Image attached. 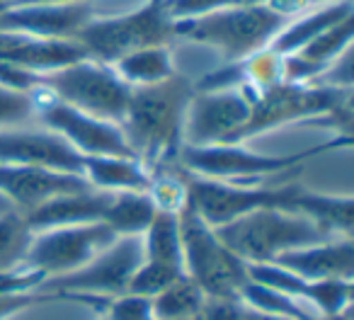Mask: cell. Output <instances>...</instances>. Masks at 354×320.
Listing matches in <instances>:
<instances>
[{"instance_id":"cell-1","label":"cell","mask_w":354,"mask_h":320,"mask_svg":"<svg viewBox=\"0 0 354 320\" xmlns=\"http://www.w3.org/2000/svg\"><path fill=\"white\" fill-rule=\"evenodd\" d=\"M192 95L194 83L180 73L162 83L131 88L127 112L119 126L143 165L177 160L183 148L185 114Z\"/></svg>"},{"instance_id":"cell-2","label":"cell","mask_w":354,"mask_h":320,"mask_svg":"<svg viewBox=\"0 0 354 320\" xmlns=\"http://www.w3.org/2000/svg\"><path fill=\"white\" fill-rule=\"evenodd\" d=\"M304 119H335L349 133L352 126V88L315 83H279L252 95L250 122L241 131L236 143L265 133L284 124L304 122Z\"/></svg>"},{"instance_id":"cell-3","label":"cell","mask_w":354,"mask_h":320,"mask_svg":"<svg viewBox=\"0 0 354 320\" xmlns=\"http://www.w3.org/2000/svg\"><path fill=\"white\" fill-rule=\"evenodd\" d=\"M289 17L262 6H241L212 10L204 15L172 20L175 37L192 39L218 49L228 61H245L252 54L267 49L270 41L286 27Z\"/></svg>"},{"instance_id":"cell-4","label":"cell","mask_w":354,"mask_h":320,"mask_svg":"<svg viewBox=\"0 0 354 320\" xmlns=\"http://www.w3.org/2000/svg\"><path fill=\"white\" fill-rule=\"evenodd\" d=\"M214 233L245 265L272 262L286 250L315 245L333 238L313 218L284 209H257L236 221L216 226Z\"/></svg>"},{"instance_id":"cell-5","label":"cell","mask_w":354,"mask_h":320,"mask_svg":"<svg viewBox=\"0 0 354 320\" xmlns=\"http://www.w3.org/2000/svg\"><path fill=\"white\" fill-rule=\"evenodd\" d=\"M349 146V141H333L328 146L310 148V151L291 153V156H262V153L248 151L241 143H214V146H183L180 148V168L197 178L218 180L228 185H252V182H272L277 178L296 175L308 158L328 148Z\"/></svg>"},{"instance_id":"cell-6","label":"cell","mask_w":354,"mask_h":320,"mask_svg":"<svg viewBox=\"0 0 354 320\" xmlns=\"http://www.w3.org/2000/svg\"><path fill=\"white\" fill-rule=\"evenodd\" d=\"M185 192H187V207L207 226L216 228L257 209H284V211L299 214L304 185L299 182V173L262 182L260 187L257 185H228L185 173Z\"/></svg>"},{"instance_id":"cell-7","label":"cell","mask_w":354,"mask_h":320,"mask_svg":"<svg viewBox=\"0 0 354 320\" xmlns=\"http://www.w3.org/2000/svg\"><path fill=\"white\" fill-rule=\"evenodd\" d=\"M177 214L185 274L207 299H241V289L248 281V265L218 241L214 228L207 226L187 204Z\"/></svg>"},{"instance_id":"cell-8","label":"cell","mask_w":354,"mask_h":320,"mask_svg":"<svg viewBox=\"0 0 354 320\" xmlns=\"http://www.w3.org/2000/svg\"><path fill=\"white\" fill-rule=\"evenodd\" d=\"M175 37L167 0H148L146 6L122 17L93 20L73 37L90 59L117 64L122 56L148 46H160Z\"/></svg>"},{"instance_id":"cell-9","label":"cell","mask_w":354,"mask_h":320,"mask_svg":"<svg viewBox=\"0 0 354 320\" xmlns=\"http://www.w3.org/2000/svg\"><path fill=\"white\" fill-rule=\"evenodd\" d=\"M37 88L49 90L61 102L112 124L124 119L131 95V85L124 83L112 66L95 59H83L51 73H39Z\"/></svg>"},{"instance_id":"cell-10","label":"cell","mask_w":354,"mask_h":320,"mask_svg":"<svg viewBox=\"0 0 354 320\" xmlns=\"http://www.w3.org/2000/svg\"><path fill=\"white\" fill-rule=\"evenodd\" d=\"M143 262V236H122L93 257L80 270L61 276L41 279L35 286L39 294H51L56 299L68 296H100L114 299L127 294L133 272Z\"/></svg>"},{"instance_id":"cell-11","label":"cell","mask_w":354,"mask_h":320,"mask_svg":"<svg viewBox=\"0 0 354 320\" xmlns=\"http://www.w3.org/2000/svg\"><path fill=\"white\" fill-rule=\"evenodd\" d=\"M117 241L114 231L104 221L61 226L35 233L20 272L37 274L41 279L61 276L88 265L97 252Z\"/></svg>"},{"instance_id":"cell-12","label":"cell","mask_w":354,"mask_h":320,"mask_svg":"<svg viewBox=\"0 0 354 320\" xmlns=\"http://www.w3.org/2000/svg\"><path fill=\"white\" fill-rule=\"evenodd\" d=\"M35 97L37 114L44 119L46 129L59 133L64 141H68L80 156H109V158H133L136 153L124 138L119 124L104 122V119L90 117L71 104L61 102L59 97L44 88L30 90Z\"/></svg>"},{"instance_id":"cell-13","label":"cell","mask_w":354,"mask_h":320,"mask_svg":"<svg viewBox=\"0 0 354 320\" xmlns=\"http://www.w3.org/2000/svg\"><path fill=\"white\" fill-rule=\"evenodd\" d=\"M255 90L241 85L228 90H194L185 114L183 146H214L236 143L252 114Z\"/></svg>"},{"instance_id":"cell-14","label":"cell","mask_w":354,"mask_h":320,"mask_svg":"<svg viewBox=\"0 0 354 320\" xmlns=\"http://www.w3.org/2000/svg\"><path fill=\"white\" fill-rule=\"evenodd\" d=\"M93 20L95 10L85 0L51 6H10L0 10V32H20L41 39H73Z\"/></svg>"},{"instance_id":"cell-15","label":"cell","mask_w":354,"mask_h":320,"mask_svg":"<svg viewBox=\"0 0 354 320\" xmlns=\"http://www.w3.org/2000/svg\"><path fill=\"white\" fill-rule=\"evenodd\" d=\"M0 165H27V168L83 175V156L49 129L0 131Z\"/></svg>"},{"instance_id":"cell-16","label":"cell","mask_w":354,"mask_h":320,"mask_svg":"<svg viewBox=\"0 0 354 320\" xmlns=\"http://www.w3.org/2000/svg\"><path fill=\"white\" fill-rule=\"evenodd\" d=\"M90 182L83 175L56 173L27 165H0V199L20 214H30L59 194L88 189Z\"/></svg>"},{"instance_id":"cell-17","label":"cell","mask_w":354,"mask_h":320,"mask_svg":"<svg viewBox=\"0 0 354 320\" xmlns=\"http://www.w3.org/2000/svg\"><path fill=\"white\" fill-rule=\"evenodd\" d=\"M83 59L90 56L75 39H41L20 32H0V64L32 73H51Z\"/></svg>"},{"instance_id":"cell-18","label":"cell","mask_w":354,"mask_h":320,"mask_svg":"<svg viewBox=\"0 0 354 320\" xmlns=\"http://www.w3.org/2000/svg\"><path fill=\"white\" fill-rule=\"evenodd\" d=\"M272 262L308 281L354 279V243L352 236L330 238V241L315 243V245L286 250Z\"/></svg>"},{"instance_id":"cell-19","label":"cell","mask_w":354,"mask_h":320,"mask_svg":"<svg viewBox=\"0 0 354 320\" xmlns=\"http://www.w3.org/2000/svg\"><path fill=\"white\" fill-rule=\"evenodd\" d=\"M354 15L335 22L325 32L308 41L304 49L281 59V80L286 83H310L323 75L352 44Z\"/></svg>"},{"instance_id":"cell-20","label":"cell","mask_w":354,"mask_h":320,"mask_svg":"<svg viewBox=\"0 0 354 320\" xmlns=\"http://www.w3.org/2000/svg\"><path fill=\"white\" fill-rule=\"evenodd\" d=\"M114 192H102V189H80V192L59 194L49 199L35 211L22 214L32 233L49 231V228L61 226H78V223H95L102 221Z\"/></svg>"},{"instance_id":"cell-21","label":"cell","mask_w":354,"mask_h":320,"mask_svg":"<svg viewBox=\"0 0 354 320\" xmlns=\"http://www.w3.org/2000/svg\"><path fill=\"white\" fill-rule=\"evenodd\" d=\"M83 175L102 192H151L153 175L141 160L109 156H83Z\"/></svg>"},{"instance_id":"cell-22","label":"cell","mask_w":354,"mask_h":320,"mask_svg":"<svg viewBox=\"0 0 354 320\" xmlns=\"http://www.w3.org/2000/svg\"><path fill=\"white\" fill-rule=\"evenodd\" d=\"M354 15L352 0H342V3H330V6L320 8L313 15H306L296 22H286V27L270 41L267 49L277 56H291L299 49H304L313 37H318L320 32H325L328 27H333L335 22L344 20V17Z\"/></svg>"},{"instance_id":"cell-23","label":"cell","mask_w":354,"mask_h":320,"mask_svg":"<svg viewBox=\"0 0 354 320\" xmlns=\"http://www.w3.org/2000/svg\"><path fill=\"white\" fill-rule=\"evenodd\" d=\"M158 214V204L148 192H114L102 221L114 236H143Z\"/></svg>"},{"instance_id":"cell-24","label":"cell","mask_w":354,"mask_h":320,"mask_svg":"<svg viewBox=\"0 0 354 320\" xmlns=\"http://www.w3.org/2000/svg\"><path fill=\"white\" fill-rule=\"evenodd\" d=\"M112 68L131 88H136V85L162 83V80L172 78L177 73L175 64H172V51L167 44L131 51V54L122 56L117 64H112Z\"/></svg>"},{"instance_id":"cell-25","label":"cell","mask_w":354,"mask_h":320,"mask_svg":"<svg viewBox=\"0 0 354 320\" xmlns=\"http://www.w3.org/2000/svg\"><path fill=\"white\" fill-rule=\"evenodd\" d=\"M299 214L313 218L323 231L330 236H352L354 228V199L352 197H333V194L310 192L304 187L299 199Z\"/></svg>"},{"instance_id":"cell-26","label":"cell","mask_w":354,"mask_h":320,"mask_svg":"<svg viewBox=\"0 0 354 320\" xmlns=\"http://www.w3.org/2000/svg\"><path fill=\"white\" fill-rule=\"evenodd\" d=\"M143 260L162 262L185 270L183 236H180V214L158 209L151 226L143 233Z\"/></svg>"},{"instance_id":"cell-27","label":"cell","mask_w":354,"mask_h":320,"mask_svg":"<svg viewBox=\"0 0 354 320\" xmlns=\"http://www.w3.org/2000/svg\"><path fill=\"white\" fill-rule=\"evenodd\" d=\"M32 241H35V233L30 231L20 211H15L12 207L0 211V276L20 272Z\"/></svg>"},{"instance_id":"cell-28","label":"cell","mask_w":354,"mask_h":320,"mask_svg":"<svg viewBox=\"0 0 354 320\" xmlns=\"http://www.w3.org/2000/svg\"><path fill=\"white\" fill-rule=\"evenodd\" d=\"M241 301L248 308L260 310V313L284 315V318H296V320H325V318H320L313 308H308L306 301L286 296V294H281V291L270 289V286L255 284V281H250V279L243 284Z\"/></svg>"},{"instance_id":"cell-29","label":"cell","mask_w":354,"mask_h":320,"mask_svg":"<svg viewBox=\"0 0 354 320\" xmlns=\"http://www.w3.org/2000/svg\"><path fill=\"white\" fill-rule=\"evenodd\" d=\"M207 296L199 291V286L189 279L187 274L183 279H177L165 291L153 296V315L156 320H185V318H197L199 308H202Z\"/></svg>"},{"instance_id":"cell-30","label":"cell","mask_w":354,"mask_h":320,"mask_svg":"<svg viewBox=\"0 0 354 320\" xmlns=\"http://www.w3.org/2000/svg\"><path fill=\"white\" fill-rule=\"evenodd\" d=\"M185 270L172 265H162V262H153V260H143L138 265V270L133 272L131 281L127 286V294H136V296H158L160 291H165L170 284H175L177 279H183Z\"/></svg>"},{"instance_id":"cell-31","label":"cell","mask_w":354,"mask_h":320,"mask_svg":"<svg viewBox=\"0 0 354 320\" xmlns=\"http://www.w3.org/2000/svg\"><path fill=\"white\" fill-rule=\"evenodd\" d=\"M35 114L37 107L32 93H22V90L0 85V129L15 126V124L25 122V119H32Z\"/></svg>"},{"instance_id":"cell-32","label":"cell","mask_w":354,"mask_h":320,"mask_svg":"<svg viewBox=\"0 0 354 320\" xmlns=\"http://www.w3.org/2000/svg\"><path fill=\"white\" fill-rule=\"evenodd\" d=\"M107 320H156L148 296L122 294L107 301Z\"/></svg>"},{"instance_id":"cell-33","label":"cell","mask_w":354,"mask_h":320,"mask_svg":"<svg viewBox=\"0 0 354 320\" xmlns=\"http://www.w3.org/2000/svg\"><path fill=\"white\" fill-rule=\"evenodd\" d=\"M267 0H167L170 17H192L204 15L212 10H223V8H241V6H262Z\"/></svg>"},{"instance_id":"cell-34","label":"cell","mask_w":354,"mask_h":320,"mask_svg":"<svg viewBox=\"0 0 354 320\" xmlns=\"http://www.w3.org/2000/svg\"><path fill=\"white\" fill-rule=\"evenodd\" d=\"M197 320H248V305L241 299H204Z\"/></svg>"},{"instance_id":"cell-35","label":"cell","mask_w":354,"mask_h":320,"mask_svg":"<svg viewBox=\"0 0 354 320\" xmlns=\"http://www.w3.org/2000/svg\"><path fill=\"white\" fill-rule=\"evenodd\" d=\"M248 320H296V318H284V315H270V313H260V310L248 308Z\"/></svg>"},{"instance_id":"cell-36","label":"cell","mask_w":354,"mask_h":320,"mask_svg":"<svg viewBox=\"0 0 354 320\" xmlns=\"http://www.w3.org/2000/svg\"><path fill=\"white\" fill-rule=\"evenodd\" d=\"M51 3H71V0H20L17 6H51Z\"/></svg>"},{"instance_id":"cell-37","label":"cell","mask_w":354,"mask_h":320,"mask_svg":"<svg viewBox=\"0 0 354 320\" xmlns=\"http://www.w3.org/2000/svg\"><path fill=\"white\" fill-rule=\"evenodd\" d=\"M325 320H352V318H349V310H344V313L333 315V318H325Z\"/></svg>"},{"instance_id":"cell-38","label":"cell","mask_w":354,"mask_h":320,"mask_svg":"<svg viewBox=\"0 0 354 320\" xmlns=\"http://www.w3.org/2000/svg\"><path fill=\"white\" fill-rule=\"evenodd\" d=\"M20 0H0V6H6V8H10V6H17Z\"/></svg>"},{"instance_id":"cell-39","label":"cell","mask_w":354,"mask_h":320,"mask_svg":"<svg viewBox=\"0 0 354 320\" xmlns=\"http://www.w3.org/2000/svg\"><path fill=\"white\" fill-rule=\"evenodd\" d=\"M0 10H6V6H0Z\"/></svg>"},{"instance_id":"cell-40","label":"cell","mask_w":354,"mask_h":320,"mask_svg":"<svg viewBox=\"0 0 354 320\" xmlns=\"http://www.w3.org/2000/svg\"><path fill=\"white\" fill-rule=\"evenodd\" d=\"M185 320H197V318H185Z\"/></svg>"}]
</instances>
